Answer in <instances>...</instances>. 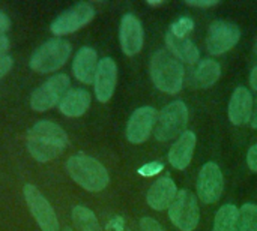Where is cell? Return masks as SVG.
Segmentation results:
<instances>
[{
	"label": "cell",
	"instance_id": "obj_1",
	"mask_svg": "<svg viewBox=\"0 0 257 231\" xmlns=\"http://www.w3.org/2000/svg\"><path fill=\"white\" fill-rule=\"evenodd\" d=\"M68 146L66 132L54 122L41 120L35 123L27 132V149L38 162H48Z\"/></svg>",
	"mask_w": 257,
	"mask_h": 231
},
{
	"label": "cell",
	"instance_id": "obj_2",
	"mask_svg": "<svg viewBox=\"0 0 257 231\" xmlns=\"http://www.w3.org/2000/svg\"><path fill=\"white\" fill-rule=\"evenodd\" d=\"M151 78L164 93H179L184 84V65L167 50H158L151 59Z\"/></svg>",
	"mask_w": 257,
	"mask_h": 231
},
{
	"label": "cell",
	"instance_id": "obj_3",
	"mask_svg": "<svg viewBox=\"0 0 257 231\" xmlns=\"http://www.w3.org/2000/svg\"><path fill=\"white\" fill-rule=\"evenodd\" d=\"M66 170L71 179L89 192H99L108 185L105 167L95 158L84 153H75L66 161Z\"/></svg>",
	"mask_w": 257,
	"mask_h": 231
},
{
	"label": "cell",
	"instance_id": "obj_4",
	"mask_svg": "<svg viewBox=\"0 0 257 231\" xmlns=\"http://www.w3.org/2000/svg\"><path fill=\"white\" fill-rule=\"evenodd\" d=\"M71 56V44L62 38H53L42 44L30 59L32 71L48 74L60 69Z\"/></svg>",
	"mask_w": 257,
	"mask_h": 231
},
{
	"label": "cell",
	"instance_id": "obj_5",
	"mask_svg": "<svg viewBox=\"0 0 257 231\" xmlns=\"http://www.w3.org/2000/svg\"><path fill=\"white\" fill-rule=\"evenodd\" d=\"M188 122V110L182 101H175L166 105L160 116L155 128V137L160 141H170L179 134H184L185 125Z\"/></svg>",
	"mask_w": 257,
	"mask_h": 231
},
{
	"label": "cell",
	"instance_id": "obj_6",
	"mask_svg": "<svg viewBox=\"0 0 257 231\" xmlns=\"http://www.w3.org/2000/svg\"><path fill=\"white\" fill-rule=\"evenodd\" d=\"M169 218L173 222V225H176L179 230H194L200 218L196 195L187 189L178 191L173 203L169 207Z\"/></svg>",
	"mask_w": 257,
	"mask_h": 231
},
{
	"label": "cell",
	"instance_id": "obj_7",
	"mask_svg": "<svg viewBox=\"0 0 257 231\" xmlns=\"http://www.w3.org/2000/svg\"><path fill=\"white\" fill-rule=\"evenodd\" d=\"M69 87V77L65 74H57L48 78L42 86L35 89L30 96V107L38 111L44 113L60 102L63 95L68 92Z\"/></svg>",
	"mask_w": 257,
	"mask_h": 231
},
{
	"label": "cell",
	"instance_id": "obj_8",
	"mask_svg": "<svg viewBox=\"0 0 257 231\" xmlns=\"http://www.w3.org/2000/svg\"><path fill=\"white\" fill-rule=\"evenodd\" d=\"M24 200L30 209L32 216L35 218L36 224L42 231H60L59 230V221L56 216L54 209L48 203V200L35 188L33 185L27 183L23 188Z\"/></svg>",
	"mask_w": 257,
	"mask_h": 231
},
{
	"label": "cell",
	"instance_id": "obj_9",
	"mask_svg": "<svg viewBox=\"0 0 257 231\" xmlns=\"http://www.w3.org/2000/svg\"><path fill=\"white\" fill-rule=\"evenodd\" d=\"M95 17V9L86 3H77L72 8L66 9L65 12H62L50 26L51 33H54L56 36H65L69 33H74L77 30H80L81 27H84L86 24H89Z\"/></svg>",
	"mask_w": 257,
	"mask_h": 231
},
{
	"label": "cell",
	"instance_id": "obj_10",
	"mask_svg": "<svg viewBox=\"0 0 257 231\" xmlns=\"http://www.w3.org/2000/svg\"><path fill=\"white\" fill-rule=\"evenodd\" d=\"M241 38V30L235 23L230 21H215L208 30L206 47L208 53L212 56H220L232 50Z\"/></svg>",
	"mask_w": 257,
	"mask_h": 231
},
{
	"label": "cell",
	"instance_id": "obj_11",
	"mask_svg": "<svg viewBox=\"0 0 257 231\" xmlns=\"http://www.w3.org/2000/svg\"><path fill=\"white\" fill-rule=\"evenodd\" d=\"M223 188H224V182H223V173L220 167L215 162L205 164L197 179L199 198L206 204L217 203L223 194Z\"/></svg>",
	"mask_w": 257,
	"mask_h": 231
},
{
	"label": "cell",
	"instance_id": "obj_12",
	"mask_svg": "<svg viewBox=\"0 0 257 231\" xmlns=\"http://www.w3.org/2000/svg\"><path fill=\"white\" fill-rule=\"evenodd\" d=\"M157 110L154 107H142L137 108L126 125V138L133 144H142L145 143L157 122Z\"/></svg>",
	"mask_w": 257,
	"mask_h": 231
},
{
	"label": "cell",
	"instance_id": "obj_13",
	"mask_svg": "<svg viewBox=\"0 0 257 231\" xmlns=\"http://www.w3.org/2000/svg\"><path fill=\"white\" fill-rule=\"evenodd\" d=\"M117 81V66L111 57H104L98 63L95 75V96L99 102H108L114 93Z\"/></svg>",
	"mask_w": 257,
	"mask_h": 231
},
{
	"label": "cell",
	"instance_id": "obj_14",
	"mask_svg": "<svg viewBox=\"0 0 257 231\" xmlns=\"http://www.w3.org/2000/svg\"><path fill=\"white\" fill-rule=\"evenodd\" d=\"M119 39L122 51L126 56L137 54L143 47V27L139 18L133 14H126L122 17L120 29H119Z\"/></svg>",
	"mask_w": 257,
	"mask_h": 231
},
{
	"label": "cell",
	"instance_id": "obj_15",
	"mask_svg": "<svg viewBox=\"0 0 257 231\" xmlns=\"http://www.w3.org/2000/svg\"><path fill=\"white\" fill-rule=\"evenodd\" d=\"M98 54L90 47H83L74 57L72 72L75 78L83 84H93L98 69Z\"/></svg>",
	"mask_w": 257,
	"mask_h": 231
},
{
	"label": "cell",
	"instance_id": "obj_16",
	"mask_svg": "<svg viewBox=\"0 0 257 231\" xmlns=\"http://www.w3.org/2000/svg\"><path fill=\"white\" fill-rule=\"evenodd\" d=\"M176 194H178V189H176L175 182L169 176L161 177L149 188L148 197H146L148 204L154 210H164V209L170 207Z\"/></svg>",
	"mask_w": 257,
	"mask_h": 231
},
{
	"label": "cell",
	"instance_id": "obj_17",
	"mask_svg": "<svg viewBox=\"0 0 257 231\" xmlns=\"http://www.w3.org/2000/svg\"><path fill=\"white\" fill-rule=\"evenodd\" d=\"M196 149V135L191 131H185L169 152V162L176 170H185L193 158Z\"/></svg>",
	"mask_w": 257,
	"mask_h": 231
},
{
	"label": "cell",
	"instance_id": "obj_18",
	"mask_svg": "<svg viewBox=\"0 0 257 231\" xmlns=\"http://www.w3.org/2000/svg\"><path fill=\"white\" fill-rule=\"evenodd\" d=\"M253 114V98L245 87H238L229 104V119L233 125H245Z\"/></svg>",
	"mask_w": 257,
	"mask_h": 231
},
{
	"label": "cell",
	"instance_id": "obj_19",
	"mask_svg": "<svg viewBox=\"0 0 257 231\" xmlns=\"http://www.w3.org/2000/svg\"><path fill=\"white\" fill-rule=\"evenodd\" d=\"M90 105V95L83 89L68 90L59 102V110L66 117H80L83 116Z\"/></svg>",
	"mask_w": 257,
	"mask_h": 231
},
{
	"label": "cell",
	"instance_id": "obj_20",
	"mask_svg": "<svg viewBox=\"0 0 257 231\" xmlns=\"http://www.w3.org/2000/svg\"><path fill=\"white\" fill-rule=\"evenodd\" d=\"M166 42H167V47L170 48L172 54L175 57H178L179 60L187 62L190 65L197 62L200 53H199V50L193 41H190L187 38H176L169 32L166 35Z\"/></svg>",
	"mask_w": 257,
	"mask_h": 231
},
{
	"label": "cell",
	"instance_id": "obj_21",
	"mask_svg": "<svg viewBox=\"0 0 257 231\" xmlns=\"http://www.w3.org/2000/svg\"><path fill=\"white\" fill-rule=\"evenodd\" d=\"M221 77V66L217 60L205 59L199 63L197 69L194 71V86L199 89H208L214 86L218 78Z\"/></svg>",
	"mask_w": 257,
	"mask_h": 231
},
{
	"label": "cell",
	"instance_id": "obj_22",
	"mask_svg": "<svg viewBox=\"0 0 257 231\" xmlns=\"http://www.w3.org/2000/svg\"><path fill=\"white\" fill-rule=\"evenodd\" d=\"M239 210L233 204H224L218 209L214 221V231H236Z\"/></svg>",
	"mask_w": 257,
	"mask_h": 231
},
{
	"label": "cell",
	"instance_id": "obj_23",
	"mask_svg": "<svg viewBox=\"0 0 257 231\" xmlns=\"http://www.w3.org/2000/svg\"><path fill=\"white\" fill-rule=\"evenodd\" d=\"M72 221L80 231H102L95 213L84 206H75L72 209Z\"/></svg>",
	"mask_w": 257,
	"mask_h": 231
},
{
	"label": "cell",
	"instance_id": "obj_24",
	"mask_svg": "<svg viewBox=\"0 0 257 231\" xmlns=\"http://www.w3.org/2000/svg\"><path fill=\"white\" fill-rule=\"evenodd\" d=\"M236 231H257V206L247 203L239 209Z\"/></svg>",
	"mask_w": 257,
	"mask_h": 231
},
{
	"label": "cell",
	"instance_id": "obj_25",
	"mask_svg": "<svg viewBox=\"0 0 257 231\" xmlns=\"http://www.w3.org/2000/svg\"><path fill=\"white\" fill-rule=\"evenodd\" d=\"M194 29V21L191 18H187V17H182L179 20H176L173 24H172V29H170V33L176 38H185L188 33H191Z\"/></svg>",
	"mask_w": 257,
	"mask_h": 231
},
{
	"label": "cell",
	"instance_id": "obj_26",
	"mask_svg": "<svg viewBox=\"0 0 257 231\" xmlns=\"http://www.w3.org/2000/svg\"><path fill=\"white\" fill-rule=\"evenodd\" d=\"M163 164L161 162H149V164H145L139 168V174L140 176H145V177H152V176H157L163 171Z\"/></svg>",
	"mask_w": 257,
	"mask_h": 231
},
{
	"label": "cell",
	"instance_id": "obj_27",
	"mask_svg": "<svg viewBox=\"0 0 257 231\" xmlns=\"http://www.w3.org/2000/svg\"><path fill=\"white\" fill-rule=\"evenodd\" d=\"M140 230L142 231H164V228L152 218H142L140 221Z\"/></svg>",
	"mask_w": 257,
	"mask_h": 231
},
{
	"label": "cell",
	"instance_id": "obj_28",
	"mask_svg": "<svg viewBox=\"0 0 257 231\" xmlns=\"http://www.w3.org/2000/svg\"><path fill=\"white\" fill-rule=\"evenodd\" d=\"M107 231H123L125 228V219L122 216H114L108 221L107 224Z\"/></svg>",
	"mask_w": 257,
	"mask_h": 231
},
{
	"label": "cell",
	"instance_id": "obj_29",
	"mask_svg": "<svg viewBox=\"0 0 257 231\" xmlns=\"http://www.w3.org/2000/svg\"><path fill=\"white\" fill-rule=\"evenodd\" d=\"M12 66H14L12 57H9V56L2 57V59H0V78H3V77L12 69Z\"/></svg>",
	"mask_w": 257,
	"mask_h": 231
},
{
	"label": "cell",
	"instance_id": "obj_30",
	"mask_svg": "<svg viewBox=\"0 0 257 231\" xmlns=\"http://www.w3.org/2000/svg\"><path fill=\"white\" fill-rule=\"evenodd\" d=\"M247 164H248V167H250L253 171H256L257 173V144H254V146L248 150Z\"/></svg>",
	"mask_w": 257,
	"mask_h": 231
},
{
	"label": "cell",
	"instance_id": "obj_31",
	"mask_svg": "<svg viewBox=\"0 0 257 231\" xmlns=\"http://www.w3.org/2000/svg\"><path fill=\"white\" fill-rule=\"evenodd\" d=\"M185 3L188 6H194V8H211V6L218 5L217 0H188Z\"/></svg>",
	"mask_w": 257,
	"mask_h": 231
},
{
	"label": "cell",
	"instance_id": "obj_32",
	"mask_svg": "<svg viewBox=\"0 0 257 231\" xmlns=\"http://www.w3.org/2000/svg\"><path fill=\"white\" fill-rule=\"evenodd\" d=\"M9 27H11V20H9V17H8L5 12L0 11V36H3V35L9 30Z\"/></svg>",
	"mask_w": 257,
	"mask_h": 231
},
{
	"label": "cell",
	"instance_id": "obj_33",
	"mask_svg": "<svg viewBox=\"0 0 257 231\" xmlns=\"http://www.w3.org/2000/svg\"><path fill=\"white\" fill-rule=\"evenodd\" d=\"M8 48H9V39L3 35V36H0V59L6 56Z\"/></svg>",
	"mask_w": 257,
	"mask_h": 231
},
{
	"label": "cell",
	"instance_id": "obj_34",
	"mask_svg": "<svg viewBox=\"0 0 257 231\" xmlns=\"http://www.w3.org/2000/svg\"><path fill=\"white\" fill-rule=\"evenodd\" d=\"M250 125H251V128L257 129V99L254 102V107H253V114H251V119H250Z\"/></svg>",
	"mask_w": 257,
	"mask_h": 231
},
{
	"label": "cell",
	"instance_id": "obj_35",
	"mask_svg": "<svg viewBox=\"0 0 257 231\" xmlns=\"http://www.w3.org/2000/svg\"><path fill=\"white\" fill-rule=\"evenodd\" d=\"M250 84H251V89L257 90V66L251 71V75H250Z\"/></svg>",
	"mask_w": 257,
	"mask_h": 231
},
{
	"label": "cell",
	"instance_id": "obj_36",
	"mask_svg": "<svg viewBox=\"0 0 257 231\" xmlns=\"http://www.w3.org/2000/svg\"><path fill=\"white\" fill-rule=\"evenodd\" d=\"M164 2L163 0H158V2H152V0H148V5H151V6H160V5H163Z\"/></svg>",
	"mask_w": 257,
	"mask_h": 231
},
{
	"label": "cell",
	"instance_id": "obj_37",
	"mask_svg": "<svg viewBox=\"0 0 257 231\" xmlns=\"http://www.w3.org/2000/svg\"><path fill=\"white\" fill-rule=\"evenodd\" d=\"M60 231H74V230H72V228H69V227H65L63 230H60Z\"/></svg>",
	"mask_w": 257,
	"mask_h": 231
}]
</instances>
